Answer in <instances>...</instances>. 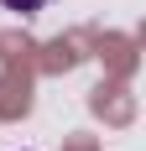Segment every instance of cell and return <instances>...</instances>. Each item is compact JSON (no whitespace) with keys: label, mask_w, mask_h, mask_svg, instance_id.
Listing matches in <instances>:
<instances>
[{"label":"cell","mask_w":146,"mask_h":151,"mask_svg":"<svg viewBox=\"0 0 146 151\" xmlns=\"http://www.w3.org/2000/svg\"><path fill=\"white\" fill-rule=\"evenodd\" d=\"M0 5H5V11H16V16H37L47 0H0Z\"/></svg>","instance_id":"1"}]
</instances>
